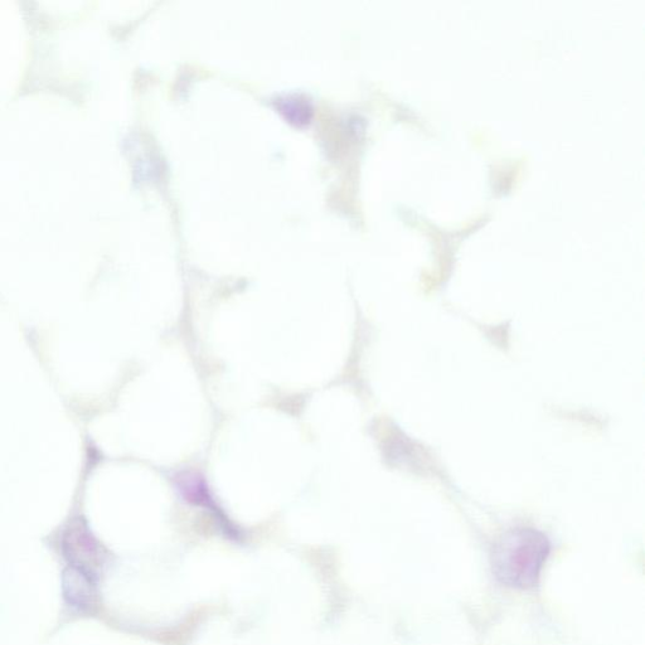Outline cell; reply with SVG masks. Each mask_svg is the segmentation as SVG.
<instances>
[{"mask_svg":"<svg viewBox=\"0 0 645 645\" xmlns=\"http://www.w3.org/2000/svg\"><path fill=\"white\" fill-rule=\"evenodd\" d=\"M550 551V541L540 531L533 528L508 531L493 547V575L508 588L531 589L540 580Z\"/></svg>","mask_w":645,"mask_h":645,"instance_id":"cell-1","label":"cell"},{"mask_svg":"<svg viewBox=\"0 0 645 645\" xmlns=\"http://www.w3.org/2000/svg\"><path fill=\"white\" fill-rule=\"evenodd\" d=\"M63 590L65 596L69 599L70 604L75 606H86V601L89 600V580H87L86 572L76 567H71L70 570L65 572L63 577Z\"/></svg>","mask_w":645,"mask_h":645,"instance_id":"cell-2","label":"cell"}]
</instances>
